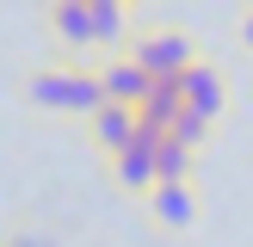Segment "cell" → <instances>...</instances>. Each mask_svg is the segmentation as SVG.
Wrapping results in <instances>:
<instances>
[{
    "label": "cell",
    "instance_id": "cell-1",
    "mask_svg": "<svg viewBox=\"0 0 253 247\" xmlns=\"http://www.w3.org/2000/svg\"><path fill=\"white\" fill-rule=\"evenodd\" d=\"M19 93H25V105H31V111H49V118H81V124L105 105L86 62H43V68H31V74L19 81Z\"/></svg>",
    "mask_w": 253,
    "mask_h": 247
},
{
    "label": "cell",
    "instance_id": "cell-2",
    "mask_svg": "<svg viewBox=\"0 0 253 247\" xmlns=\"http://www.w3.org/2000/svg\"><path fill=\"white\" fill-rule=\"evenodd\" d=\"M124 56H130L136 68L148 74V81H179V74L192 68L204 49H198V37H192V31H179V25H142V31H130Z\"/></svg>",
    "mask_w": 253,
    "mask_h": 247
},
{
    "label": "cell",
    "instance_id": "cell-3",
    "mask_svg": "<svg viewBox=\"0 0 253 247\" xmlns=\"http://www.w3.org/2000/svg\"><path fill=\"white\" fill-rule=\"evenodd\" d=\"M179 99H185V111H192V118L216 124L222 111H229V74H222L210 56H198L192 68L179 74Z\"/></svg>",
    "mask_w": 253,
    "mask_h": 247
},
{
    "label": "cell",
    "instance_id": "cell-4",
    "mask_svg": "<svg viewBox=\"0 0 253 247\" xmlns=\"http://www.w3.org/2000/svg\"><path fill=\"white\" fill-rule=\"evenodd\" d=\"M142 210H148V222H155V229L185 235L198 216H204V204H198V179H179V185H148Z\"/></svg>",
    "mask_w": 253,
    "mask_h": 247
},
{
    "label": "cell",
    "instance_id": "cell-5",
    "mask_svg": "<svg viewBox=\"0 0 253 247\" xmlns=\"http://www.w3.org/2000/svg\"><path fill=\"white\" fill-rule=\"evenodd\" d=\"M155 136H161V130H142V124H136L130 142H124L118 155H105V173H111V185H118V192L148 198V185H155V155H148V148H155Z\"/></svg>",
    "mask_w": 253,
    "mask_h": 247
},
{
    "label": "cell",
    "instance_id": "cell-6",
    "mask_svg": "<svg viewBox=\"0 0 253 247\" xmlns=\"http://www.w3.org/2000/svg\"><path fill=\"white\" fill-rule=\"evenodd\" d=\"M93 81H99V99H111V105H130V111H136V99L148 93V74L136 68L124 49H111V56H99V62H93Z\"/></svg>",
    "mask_w": 253,
    "mask_h": 247
},
{
    "label": "cell",
    "instance_id": "cell-7",
    "mask_svg": "<svg viewBox=\"0 0 253 247\" xmlns=\"http://www.w3.org/2000/svg\"><path fill=\"white\" fill-rule=\"evenodd\" d=\"M43 25L68 56L93 49V19H86V0H43Z\"/></svg>",
    "mask_w": 253,
    "mask_h": 247
},
{
    "label": "cell",
    "instance_id": "cell-8",
    "mask_svg": "<svg viewBox=\"0 0 253 247\" xmlns=\"http://www.w3.org/2000/svg\"><path fill=\"white\" fill-rule=\"evenodd\" d=\"M86 19H93V56L124 49L130 31H136V12L124 6V0H86Z\"/></svg>",
    "mask_w": 253,
    "mask_h": 247
},
{
    "label": "cell",
    "instance_id": "cell-9",
    "mask_svg": "<svg viewBox=\"0 0 253 247\" xmlns=\"http://www.w3.org/2000/svg\"><path fill=\"white\" fill-rule=\"evenodd\" d=\"M130 136H136V111L130 105H111V99H105V105L86 118V142H93L99 155H118Z\"/></svg>",
    "mask_w": 253,
    "mask_h": 247
},
{
    "label": "cell",
    "instance_id": "cell-10",
    "mask_svg": "<svg viewBox=\"0 0 253 247\" xmlns=\"http://www.w3.org/2000/svg\"><path fill=\"white\" fill-rule=\"evenodd\" d=\"M155 185H179V179H198V148H185V142H173L167 130L155 136Z\"/></svg>",
    "mask_w": 253,
    "mask_h": 247
},
{
    "label": "cell",
    "instance_id": "cell-11",
    "mask_svg": "<svg viewBox=\"0 0 253 247\" xmlns=\"http://www.w3.org/2000/svg\"><path fill=\"white\" fill-rule=\"evenodd\" d=\"M179 81H148V93L136 99V124H142V130H167L173 118H179Z\"/></svg>",
    "mask_w": 253,
    "mask_h": 247
},
{
    "label": "cell",
    "instance_id": "cell-12",
    "mask_svg": "<svg viewBox=\"0 0 253 247\" xmlns=\"http://www.w3.org/2000/svg\"><path fill=\"white\" fill-rule=\"evenodd\" d=\"M167 136H173V142H185V148H204V136H210V124H204V118H192V111L179 105V118L167 124Z\"/></svg>",
    "mask_w": 253,
    "mask_h": 247
},
{
    "label": "cell",
    "instance_id": "cell-13",
    "mask_svg": "<svg viewBox=\"0 0 253 247\" xmlns=\"http://www.w3.org/2000/svg\"><path fill=\"white\" fill-rule=\"evenodd\" d=\"M0 247H56V241H49V235H37V229H19V235H6Z\"/></svg>",
    "mask_w": 253,
    "mask_h": 247
},
{
    "label": "cell",
    "instance_id": "cell-14",
    "mask_svg": "<svg viewBox=\"0 0 253 247\" xmlns=\"http://www.w3.org/2000/svg\"><path fill=\"white\" fill-rule=\"evenodd\" d=\"M235 43H241V49H247V56H253V6L241 12V19H235Z\"/></svg>",
    "mask_w": 253,
    "mask_h": 247
}]
</instances>
